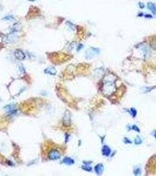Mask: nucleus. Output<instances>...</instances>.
Instances as JSON below:
<instances>
[{
    "label": "nucleus",
    "mask_w": 156,
    "mask_h": 176,
    "mask_svg": "<svg viewBox=\"0 0 156 176\" xmlns=\"http://www.w3.org/2000/svg\"><path fill=\"white\" fill-rule=\"evenodd\" d=\"M16 32L12 31L11 33H10L7 37V39L8 41H9L11 42H15L17 41L18 37L16 35Z\"/></svg>",
    "instance_id": "1"
},
{
    "label": "nucleus",
    "mask_w": 156,
    "mask_h": 176,
    "mask_svg": "<svg viewBox=\"0 0 156 176\" xmlns=\"http://www.w3.org/2000/svg\"><path fill=\"white\" fill-rule=\"evenodd\" d=\"M61 156L59 152L56 150H53L50 152L49 155V158L51 160H57Z\"/></svg>",
    "instance_id": "2"
},
{
    "label": "nucleus",
    "mask_w": 156,
    "mask_h": 176,
    "mask_svg": "<svg viewBox=\"0 0 156 176\" xmlns=\"http://www.w3.org/2000/svg\"><path fill=\"white\" fill-rule=\"evenodd\" d=\"M14 56L18 60H23L25 58V55L24 52L20 49H17L15 51Z\"/></svg>",
    "instance_id": "3"
},
{
    "label": "nucleus",
    "mask_w": 156,
    "mask_h": 176,
    "mask_svg": "<svg viewBox=\"0 0 156 176\" xmlns=\"http://www.w3.org/2000/svg\"><path fill=\"white\" fill-rule=\"evenodd\" d=\"M94 170L95 172L97 174L100 175V174H102V173L103 172L104 170V166L102 164H98L94 167Z\"/></svg>",
    "instance_id": "4"
},
{
    "label": "nucleus",
    "mask_w": 156,
    "mask_h": 176,
    "mask_svg": "<svg viewBox=\"0 0 156 176\" xmlns=\"http://www.w3.org/2000/svg\"><path fill=\"white\" fill-rule=\"evenodd\" d=\"M111 153V149L109 146H104L102 148V154L105 156H109Z\"/></svg>",
    "instance_id": "5"
},
{
    "label": "nucleus",
    "mask_w": 156,
    "mask_h": 176,
    "mask_svg": "<svg viewBox=\"0 0 156 176\" xmlns=\"http://www.w3.org/2000/svg\"><path fill=\"white\" fill-rule=\"evenodd\" d=\"M147 7L149 9L150 11L152 12L154 15H156V7L155 5V4L152 2H149L147 5Z\"/></svg>",
    "instance_id": "6"
},
{
    "label": "nucleus",
    "mask_w": 156,
    "mask_h": 176,
    "mask_svg": "<svg viewBox=\"0 0 156 176\" xmlns=\"http://www.w3.org/2000/svg\"><path fill=\"white\" fill-rule=\"evenodd\" d=\"M63 163L65 164H68V165H71L74 163V161L72 159L69 157H66L63 159Z\"/></svg>",
    "instance_id": "7"
},
{
    "label": "nucleus",
    "mask_w": 156,
    "mask_h": 176,
    "mask_svg": "<svg viewBox=\"0 0 156 176\" xmlns=\"http://www.w3.org/2000/svg\"><path fill=\"white\" fill-rule=\"evenodd\" d=\"M64 122L66 123V125H69L70 124V115L68 112L66 113L65 117H64Z\"/></svg>",
    "instance_id": "8"
},
{
    "label": "nucleus",
    "mask_w": 156,
    "mask_h": 176,
    "mask_svg": "<svg viewBox=\"0 0 156 176\" xmlns=\"http://www.w3.org/2000/svg\"><path fill=\"white\" fill-rule=\"evenodd\" d=\"M46 72L51 75H55L56 74V70L54 68H48L46 70Z\"/></svg>",
    "instance_id": "9"
},
{
    "label": "nucleus",
    "mask_w": 156,
    "mask_h": 176,
    "mask_svg": "<svg viewBox=\"0 0 156 176\" xmlns=\"http://www.w3.org/2000/svg\"><path fill=\"white\" fill-rule=\"evenodd\" d=\"M20 26L18 25V23H15L14 25H13V28H12V31H14V32H18V31L20 30Z\"/></svg>",
    "instance_id": "10"
},
{
    "label": "nucleus",
    "mask_w": 156,
    "mask_h": 176,
    "mask_svg": "<svg viewBox=\"0 0 156 176\" xmlns=\"http://www.w3.org/2000/svg\"><path fill=\"white\" fill-rule=\"evenodd\" d=\"M134 173H135V175H140V173H141V170L140 168H136L134 170Z\"/></svg>",
    "instance_id": "11"
},
{
    "label": "nucleus",
    "mask_w": 156,
    "mask_h": 176,
    "mask_svg": "<svg viewBox=\"0 0 156 176\" xmlns=\"http://www.w3.org/2000/svg\"><path fill=\"white\" fill-rule=\"evenodd\" d=\"M142 143V140L139 137H137L135 139V144H140Z\"/></svg>",
    "instance_id": "12"
},
{
    "label": "nucleus",
    "mask_w": 156,
    "mask_h": 176,
    "mask_svg": "<svg viewBox=\"0 0 156 176\" xmlns=\"http://www.w3.org/2000/svg\"><path fill=\"white\" fill-rule=\"evenodd\" d=\"M4 20L6 21H11L14 20V18L11 15H8V16H6L4 18Z\"/></svg>",
    "instance_id": "13"
},
{
    "label": "nucleus",
    "mask_w": 156,
    "mask_h": 176,
    "mask_svg": "<svg viewBox=\"0 0 156 176\" xmlns=\"http://www.w3.org/2000/svg\"><path fill=\"white\" fill-rule=\"evenodd\" d=\"M131 129H132L133 130H135L136 131V132H140V129H139V128H138L137 126L135 125H133L131 126Z\"/></svg>",
    "instance_id": "14"
},
{
    "label": "nucleus",
    "mask_w": 156,
    "mask_h": 176,
    "mask_svg": "<svg viewBox=\"0 0 156 176\" xmlns=\"http://www.w3.org/2000/svg\"><path fill=\"white\" fill-rule=\"evenodd\" d=\"M131 110V112L132 113V115H133V117H135V115H136V114H137L136 110H135V109H134V108H131V110Z\"/></svg>",
    "instance_id": "15"
},
{
    "label": "nucleus",
    "mask_w": 156,
    "mask_h": 176,
    "mask_svg": "<svg viewBox=\"0 0 156 176\" xmlns=\"http://www.w3.org/2000/svg\"><path fill=\"white\" fill-rule=\"evenodd\" d=\"M82 168L84 170H85L89 171H90L92 170V168L89 167H88V166H83Z\"/></svg>",
    "instance_id": "16"
},
{
    "label": "nucleus",
    "mask_w": 156,
    "mask_h": 176,
    "mask_svg": "<svg viewBox=\"0 0 156 176\" xmlns=\"http://www.w3.org/2000/svg\"><path fill=\"white\" fill-rule=\"evenodd\" d=\"M28 1H31V2H34V1H36V0H28Z\"/></svg>",
    "instance_id": "17"
},
{
    "label": "nucleus",
    "mask_w": 156,
    "mask_h": 176,
    "mask_svg": "<svg viewBox=\"0 0 156 176\" xmlns=\"http://www.w3.org/2000/svg\"><path fill=\"white\" fill-rule=\"evenodd\" d=\"M153 135H154V137H156V132H154V134H153Z\"/></svg>",
    "instance_id": "18"
}]
</instances>
